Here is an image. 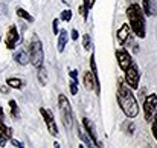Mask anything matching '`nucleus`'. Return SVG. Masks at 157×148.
<instances>
[{"label":"nucleus","instance_id":"20","mask_svg":"<svg viewBox=\"0 0 157 148\" xmlns=\"http://www.w3.org/2000/svg\"><path fill=\"white\" fill-rule=\"evenodd\" d=\"M142 9H144L145 15H151L153 14V0H142Z\"/></svg>","mask_w":157,"mask_h":148},{"label":"nucleus","instance_id":"12","mask_svg":"<svg viewBox=\"0 0 157 148\" xmlns=\"http://www.w3.org/2000/svg\"><path fill=\"white\" fill-rule=\"evenodd\" d=\"M82 81H84V87H86L87 90H95L96 93H99V87H98L96 80H95V76H93L92 72H84Z\"/></svg>","mask_w":157,"mask_h":148},{"label":"nucleus","instance_id":"5","mask_svg":"<svg viewBox=\"0 0 157 148\" xmlns=\"http://www.w3.org/2000/svg\"><path fill=\"white\" fill-rule=\"evenodd\" d=\"M125 83L133 89H139V83H140V72H139V67L136 63H133L127 70H125Z\"/></svg>","mask_w":157,"mask_h":148},{"label":"nucleus","instance_id":"15","mask_svg":"<svg viewBox=\"0 0 157 148\" xmlns=\"http://www.w3.org/2000/svg\"><path fill=\"white\" fill-rule=\"evenodd\" d=\"M14 60L18 63V64H21V66H26L29 61H31V58H29V55H28V52L23 49H18L15 53H14Z\"/></svg>","mask_w":157,"mask_h":148},{"label":"nucleus","instance_id":"32","mask_svg":"<svg viewBox=\"0 0 157 148\" xmlns=\"http://www.w3.org/2000/svg\"><path fill=\"white\" fill-rule=\"evenodd\" d=\"M70 76H72L73 80H78V70H72V72H70Z\"/></svg>","mask_w":157,"mask_h":148},{"label":"nucleus","instance_id":"29","mask_svg":"<svg viewBox=\"0 0 157 148\" xmlns=\"http://www.w3.org/2000/svg\"><path fill=\"white\" fill-rule=\"evenodd\" d=\"M58 23H59V20H58V18H55V20L52 21V31H53V34H55V35L59 32V31H58Z\"/></svg>","mask_w":157,"mask_h":148},{"label":"nucleus","instance_id":"21","mask_svg":"<svg viewBox=\"0 0 157 148\" xmlns=\"http://www.w3.org/2000/svg\"><path fill=\"white\" fill-rule=\"evenodd\" d=\"M9 107H11V116L12 118H18V107H17V102L14 99L9 101Z\"/></svg>","mask_w":157,"mask_h":148},{"label":"nucleus","instance_id":"6","mask_svg":"<svg viewBox=\"0 0 157 148\" xmlns=\"http://www.w3.org/2000/svg\"><path fill=\"white\" fill-rule=\"evenodd\" d=\"M156 113H157V95L153 93V95H148L145 98V101H144V115H145V119L148 122H151Z\"/></svg>","mask_w":157,"mask_h":148},{"label":"nucleus","instance_id":"11","mask_svg":"<svg viewBox=\"0 0 157 148\" xmlns=\"http://www.w3.org/2000/svg\"><path fill=\"white\" fill-rule=\"evenodd\" d=\"M130 37H131V26H130V23H124L119 28V31H117V41H119V45L121 46L125 45L130 40Z\"/></svg>","mask_w":157,"mask_h":148},{"label":"nucleus","instance_id":"10","mask_svg":"<svg viewBox=\"0 0 157 148\" xmlns=\"http://www.w3.org/2000/svg\"><path fill=\"white\" fill-rule=\"evenodd\" d=\"M82 125H84V128H86V131H87L89 138L92 139V144H93L95 147H102V145H101V142H99V141H98V138H96V128H95L93 122H92L89 118H84V119H82Z\"/></svg>","mask_w":157,"mask_h":148},{"label":"nucleus","instance_id":"31","mask_svg":"<svg viewBox=\"0 0 157 148\" xmlns=\"http://www.w3.org/2000/svg\"><path fill=\"white\" fill-rule=\"evenodd\" d=\"M11 144H12L14 147H25L21 142H18V141H15V139H12V138H11Z\"/></svg>","mask_w":157,"mask_h":148},{"label":"nucleus","instance_id":"30","mask_svg":"<svg viewBox=\"0 0 157 148\" xmlns=\"http://www.w3.org/2000/svg\"><path fill=\"white\" fill-rule=\"evenodd\" d=\"M70 37H72V40H78V38H79V35H78V31H76V29H72V32H70Z\"/></svg>","mask_w":157,"mask_h":148},{"label":"nucleus","instance_id":"17","mask_svg":"<svg viewBox=\"0 0 157 148\" xmlns=\"http://www.w3.org/2000/svg\"><path fill=\"white\" fill-rule=\"evenodd\" d=\"M15 12H17V15H18V17H21L23 20L31 21V23L34 21V17H32V15H31V14H29L26 9H23V8H17V9H15Z\"/></svg>","mask_w":157,"mask_h":148},{"label":"nucleus","instance_id":"16","mask_svg":"<svg viewBox=\"0 0 157 148\" xmlns=\"http://www.w3.org/2000/svg\"><path fill=\"white\" fill-rule=\"evenodd\" d=\"M90 67H92V73H93V76H95V80H96V84H98V87H99V90H101L99 75H98V67H96V61H95V55H93V53H92V56H90Z\"/></svg>","mask_w":157,"mask_h":148},{"label":"nucleus","instance_id":"4","mask_svg":"<svg viewBox=\"0 0 157 148\" xmlns=\"http://www.w3.org/2000/svg\"><path fill=\"white\" fill-rule=\"evenodd\" d=\"M58 107H59V115L63 119V124L66 128H72L73 125V111H72V105L69 102V99L66 95H58Z\"/></svg>","mask_w":157,"mask_h":148},{"label":"nucleus","instance_id":"27","mask_svg":"<svg viewBox=\"0 0 157 148\" xmlns=\"http://www.w3.org/2000/svg\"><path fill=\"white\" fill-rule=\"evenodd\" d=\"M78 11H79V14L84 17V18H87V15H89V11L86 9V6H84V3L82 5H79V8H78Z\"/></svg>","mask_w":157,"mask_h":148},{"label":"nucleus","instance_id":"9","mask_svg":"<svg viewBox=\"0 0 157 148\" xmlns=\"http://www.w3.org/2000/svg\"><path fill=\"white\" fill-rule=\"evenodd\" d=\"M20 41V35H18V31L17 28L12 25L9 26V31L6 32V37H5V45L8 49H14L17 46V43Z\"/></svg>","mask_w":157,"mask_h":148},{"label":"nucleus","instance_id":"1","mask_svg":"<svg viewBox=\"0 0 157 148\" xmlns=\"http://www.w3.org/2000/svg\"><path fill=\"white\" fill-rule=\"evenodd\" d=\"M117 102L127 118L133 119L139 115V104L133 95V89L122 80H119L117 84Z\"/></svg>","mask_w":157,"mask_h":148},{"label":"nucleus","instance_id":"19","mask_svg":"<svg viewBox=\"0 0 157 148\" xmlns=\"http://www.w3.org/2000/svg\"><path fill=\"white\" fill-rule=\"evenodd\" d=\"M38 81H40L41 86H46L48 84V72H46V69L43 66L38 69Z\"/></svg>","mask_w":157,"mask_h":148},{"label":"nucleus","instance_id":"35","mask_svg":"<svg viewBox=\"0 0 157 148\" xmlns=\"http://www.w3.org/2000/svg\"><path fill=\"white\" fill-rule=\"evenodd\" d=\"M63 2H64V3H69V2H70V0H63Z\"/></svg>","mask_w":157,"mask_h":148},{"label":"nucleus","instance_id":"28","mask_svg":"<svg viewBox=\"0 0 157 148\" xmlns=\"http://www.w3.org/2000/svg\"><path fill=\"white\" fill-rule=\"evenodd\" d=\"M95 2H96V0H84V6H86V9H87V11H92Z\"/></svg>","mask_w":157,"mask_h":148},{"label":"nucleus","instance_id":"26","mask_svg":"<svg viewBox=\"0 0 157 148\" xmlns=\"http://www.w3.org/2000/svg\"><path fill=\"white\" fill-rule=\"evenodd\" d=\"M153 125H151V130H153V136L156 138V141H157V113L154 115V118H153Z\"/></svg>","mask_w":157,"mask_h":148},{"label":"nucleus","instance_id":"18","mask_svg":"<svg viewBox=\"0 0 157 148\" xmlns=\"http://www.w3.org/2000/svg\"><path fill=\"white\" fill-rule=\"evenodd\" d=\"M6 84L12 89H21L23 87V81L20 78H8L6 80Z\"/></svg>","mask_w":157,"mask_h":148},{"label":"nucleus","instance_id":"23","mask_svg":"<svg viewBox=\"0 0 157 148\" xmlns=\"http://www.w3.org/2000/svg\"><path fill=\"white\" fill-rule=\"evenodd\" d=\"M59 20H63V21H70V20H72V11H70V9H64V11L61 12Z\"/></svg>","mask_w":157,"mask_h":148},{"label":"nucleus","instance_id":"25","mask_svg":"<svg viewBox=\"0 0 157 148\" xmlns=\"http://www.w3.org/2000/svg\"><path fill=\"white\" fill-rule=\"evenodd\" d=\"M78 136H79V138H81V139H82L86 144H87V147H90V144H92V139H89V138L86 136V133L82 131V128H79V127H78Z\"/></svg>","mask_w":157,"mask_h":148},{"label":"nucleus","instance_id":"13","mask_svg":"<svg viewBox=\"0 0 157 148\" xmlns=\"http://www.w3.org/2000/svg\"><path fill=\"white\" fill-rule=\"evenodd\" d=\"M8 139H11V128L6 127V124L2 119L0 121V147H5Z\"/></svg>","mask_w":157,"mask_h":148},{"label":"nucleus","instance_id":"34","mask_svg":"<svg viewBox=\"0 0 157 148\" xmlns=\"http://www.w3.org/2000/svg\"><path fill=\"white\" fill-rule=\"evenodd\" d=\"M2 119H3V108L0 107V121H2Z\"/></svg>","mask_w":157,"mask_h":148},{"label":"nucleus","instance_id":"7","mask_svg":"<svg viewBox=\"0 0 157 148\" xmlns=\"http://www.w3.org/2000/svg\"><path fill=\"white\" fill-rule=\"evenodd\" d=\"M116 60H117V64H119V67L125 72L134 61H133V58H131V55H130V52L125 49H117L116 50Z\"/></svg>","mask_w":157,"mask_h":148},{"label":"nucleus","instance_id":"8","mask_svg":"<svg viewBox=\"0 0 157 148\" xmlns=\"http://www.w3.org/2000/svg\"><path fill=\"white\" fill-rule=\"evenodd\" d=\"M40 115L43 116V121L46 122V125H48V130H49V133L52 134V136H56L58 134V127H56V124H55V119H53V115L48 110V108H40Z\"/></svg>","mask_w":157,"mask_h":148},{"label":"nucleus","instance_id":"2","mask_svg":"<svg viewBox=\"0 0 157 148\" xmlns=\"http://www.w3.org/2000/svg\"><path fill=\"white\" fill-rule=\"evenodd\" d=\"M127 15H128V23H130L134 35L139 38H145L147 26H145V12H144L142 6L139 3H131L127 9Z\"/></svg>","mask_w":157,"mask_h":148},{"label":"nucleus","instance_id":"22","mask_svg":"<svg viewBox=\"0 0 157 148\" xmlns=\"http://www.w3.org/2000/svg\"><path fill=\"white\" fill-rule=\"evenodd\" d=\"M82 46H84L86 50L92 49V43H90V35H89V34H84V35H82Z\"/></svg>","mask_w":157,"mask_h":148},{"label":"nucleus","instance_id":"33","mask_svg":"<svg viewBox=\"0 0 157 148\" xmlns=\"http://www.w3.org/2000/svg\"><path fill=\"white\" fill-rule=\"evenodd\" d=\"M0 90H2V93H8V87H2Z\"/></svg>","mask_w":157,"mask_h":148},{"label":"nucleus","instance_id":"14","mask_svg":"<svg viewBox=\"0 0 157 148\" xmlns=\"http://www.w3.org/2000/svg\"><path fill=\"white\" fill-rule=\"evenodd\" d=\"M67 40H69V34H67V31H66V29H61V31L58 32V43H56L58 52H59V53L64 52V48H66V45H67Z\"/></svg>","mask_w":157,"mask_h":148},{"label":"nucleus","instance_id":"3","mask_svg":"<svg viewBox=\"0 0 157 148\" xmlns=\"http://www.w3.org/2000/svg\"><path fill=\"white\" fill-rule=\"evenodd\" d=\"M29 58H31V64L37 69H40L43 66L44 61V52H43V45L40 41V38L37 35H34L31 46H29Z\"/></svg>","mask_w":157,"mask_h":148},{"label":"nucleus","instance_id":"24","mask_svg":"<svg viewBox=\"0 0 157 148\" xmlns=\"http://www.w3.org/2000/svg\"><path fill=\"white\" fill-rule=\"evenodd\" d=\"M69 86H70V93L72 95H76L78 93V80H73L72 78V81L69 83Z\"/></svg>","mask_w":157,"mask_h":148}]
</instances>
